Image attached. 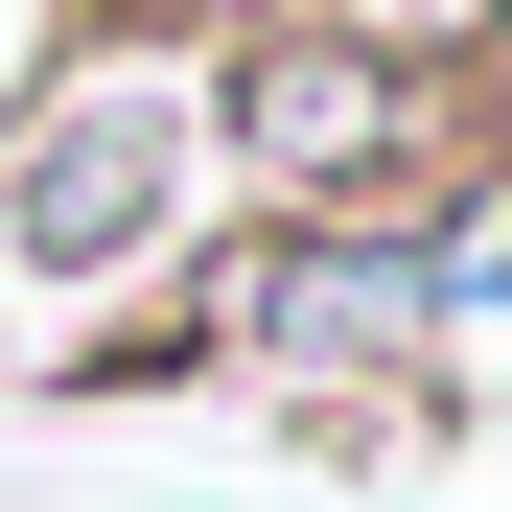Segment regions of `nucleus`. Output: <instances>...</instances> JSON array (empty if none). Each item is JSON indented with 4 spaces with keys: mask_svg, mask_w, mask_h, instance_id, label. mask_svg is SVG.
Returning a JSON list of instances; mask_svg holds the SVG:
<instances>
[{
    "mask_svg": "<svg viewBox=\"0 0 512 512\" xmlns=\"http://www.w3.org/2000/svg\"><path fill=\"white\" fill-rule=\"evenodd\" d=\"M187 70H210V210H256V233H373V210L466 187V163L512 140L443 70L419 0H280V24H233Z\"/></svg>",
    "mask_w": 512,
    "mask_h": 512,
    "instance_id": "obj_1",
    "label": "nucleus"
},
{
    "mask_svg": "<svg viewBox=\"0 0 512 512\" xmlns=\"http://www.w3.org/2000/svg\"><path fill=\"white\" fill-rule=\"evenodd\" d=\"M233 210H210V70L187 47H140V24H94V47H47L24 94H0V326H94V303H163L210 256Z\"/></svg>",
    "mask_w": 512,
    "mask_h": 512,
    "instance_id": "obj_2",
    "label": "nucleus"
},
{
    "mask_svg": "<svg viewBox=\"0 0 512 512\" xmlns=\"http://www.w3.org/2000/svg\"><path fill=\"white\" fill-rule=\"evenodd\" d=\"M187 326H210V396H280L303 443H419L443 419V280H419V233H210L187 256Z\"/></svg>",
    "mask_w": 512,
    "mask_h": 512,
    "instance_id": "obj_3",
    "label": "nucleus"
},
{
    "mask_svg": "<svg viewBox=\"0 0 512 512\" xmlns=\"http://www.w3.org/2000/svg\"><path fill=\"white\" fill-rule=\"evenodd\" d=\"M47 396H70V419H94V396H210L187 280H163V303H94V326H47Z\"/></svg>",
    "mask_w": 512,
    "mask_h": 512,
    "instance_id": "obj_4",
    "label": "nucleus"
},
{
    "mask_svg": "<svg viewBox=\"0 0 512 512\" xmlns=\"http://www.w3.org/2000/svg\"><path fill=\"white\" fill-rule=\"evenodd\" d=\"M140 47H233V24H280V0H117Z\"/></svg>",
    "mask_w": 512,
    "mask_h": 512,
    "instance_id": "obj_5",
    "label": "nucleus"
},
{
    "mask_svg": "<svg viewBox=\"0 0 512 512\" xmlns=\"http://www.w3.org/2000/svg\"><path fill=\"white\" fill-rule=\"evenodd\" d=\"M0 396H24V326H0Z\"/></svg>",
    "mask_w": 512,
    "mask_h": 512,
    "instance_id": "obj_6",
    "label": "nucleus"
}]
</instances>
